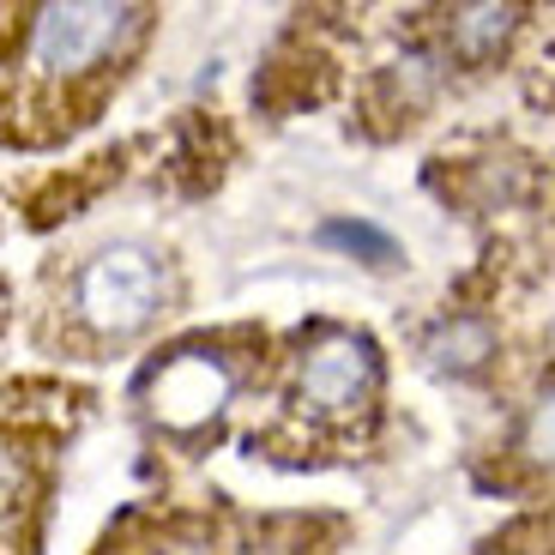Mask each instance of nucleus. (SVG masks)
Returning <instances> with one entry per match:
<instances>
[{
  "instance_id": "1",
  "label": "nucleus",
  "mask_w": 555,
  "mask_h": 555,
  "mask_svg": "<svg viewBox=\"0 0 555 555\" xmlns=\"http://www.w3.org/2000/svg\"><path fill=\"white\" fill-rule=\"evenodd\" d=\"M145 30L139 7H42L30 25V67L61 79V73H91L115 61L127 42Z\"/></svg>"
},
{
  "instance_id": "7",
  "label": "nucleus",
  "mask_w": 555,
  "mask_h": 555,
  "mask_svg": "<svg viewBox=\"0 0 555 555\" xmlns=\"http://www.w3.org/2000/svg\"><path fill=\"white\" fill-rule=\"evenodd\" d=\"M519 447H526V459H538V465H555V392H543V399L531 404L526 429H519Z\"/></svg>"
},
{
  "instance_id": "8",
  "label": "nucleus",
  "mask_w": 555,
  "mask_h": 555,
  "mask_svg": "<svg viewBox=\"0 0 555 555\" xmlns=\"http://www.w3.org/2000/svg\"><path fill=\"white\" fill-rule=\"evenodd\" d=\"M320 236L338 242V248H350V254H369L375 266H392V260H399V248H392V242L380 236V230H369V223H326Z\"/></svg>"
},
{
  "instance_id": "4",
  "label": "nucleus",
  "mask_w": 555,
  "mask_h": 555,
  "mask_svg": "<svg viewBox=\"0 0 555 555\" xmlns=\"http://www.w3.org/2000/svg\"><path fill=\"white\" fill-rule=\"evenodd\" d=\"M230 399V369L206 350H188V357H169L157 369V423L176 435L199 429L206 416H218V404Z\"/></svg>"
},
{
  "instance_id": "2",
  "label": "nucleus",
  "mask_w": 555,
  "mask_h": 555,
  "mask_svg": "<svg viewBox=\"0 0 555 555\" xmlns=\"http://www.w3.org/2000/svg\"><path fill=\"white\" fill-rule=\"evenodd\" d=\"M164 302V272L145 248H109L79 272V320L103 338H127Z\"/></svg>"
},
{
  "instance_id": "6",
  "label": "nucleus",
  "mask_w": 555,
  "mask_h": 555,
  "mask_svg": "<svg viewBox=\"0 0 555 555\" xmlns=\"http://www.w3.org/2000/svg\"><path fill=\"white\" fill-rule=\"evenodd\" d=\"M423 357H429V369H441V375H472V369H483L489 357H495V333H489V320H441L429 338H423Z\"/></svg>"
},
{
  "instance_id": "3",
  "label": "nucleus",
  "mask_w": 555,
  "mask_h": 555,
  "mask_svg": "<svg viewBox=\"0 0 555 555\" xmlns=\"http://www.w3.org/2000/svg\"><path fill=\"white\" fill-rule=\"evenodd\" d=\"M375 380H380L375 345L357 333H320L296 357V404L308 416H350L357 404H369Z\"/></svg>"
},
{
  "instance_id": "5",
  "label": "nucleus",
  "mask_w": 555,
  "mask_h": 555,
  "mask_svg": "<svg viewBox=\"0 0 555 555\" xmlns=\"http://www.w3.org/2000/svg\"><path fill=\"white\" fill-rule=\"evenodd\" d=\"M519 18H526L519 7H459V13H447V49L459 61H489L519 30Z\"/></svg>"
}]
</instances>
